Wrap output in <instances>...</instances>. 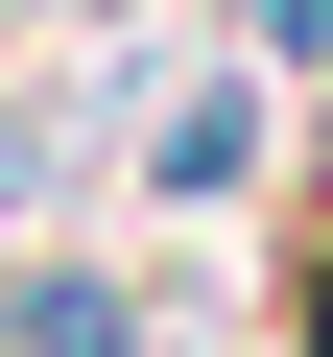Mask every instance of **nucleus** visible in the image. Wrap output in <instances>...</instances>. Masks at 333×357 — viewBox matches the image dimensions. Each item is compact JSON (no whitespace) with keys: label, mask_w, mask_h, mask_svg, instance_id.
Returning a JSON list of instances; mask_svg holds the SVG:
<instances>
[{"label":"nucleus","mask_w":333,"mask_h":357,"mask_svg":"<svg viewBox=\"0 0 333 357\" xmlns=\"http://www.w3.org/2000/svg\"><path fill=\"white\" fill-rule=\"evenodd\" d=\"M286 167V72H166V48H119V191L143 215H238Z\"/></svg>","instance_id":"f257e3e1"},{"label":"nucleus","mask_w":333,"mask_h":357,"mask_svg":"<svg viewBox=\"0 0 333 357\" xmlns=\"http://www.w3.org/2000/svg\"><path fill=\"white\" fill-rule=\"evenodd\" d=\"M0 357H166V262L24 238V262H0Z\"/></svg>","instance_id":"f03ea898"},{"label":"nucleus","mask_w":333,"mask_h":357,"mask_svg":"<svg viewBox=\"0 0 333 357\" xmlns=\"http://www.w3.org/2000/svg\"><path fill=\"white\" fill-rule=\"evenodd\" d=\"M72 191H119V72H24L0 96V262H24Z\"/></svg>","instance_id":"7ed1b4c3"},{"label":"nucleus","mask_w":333,"mask_h":357,"mask_svg":"<svg viewBox=\"0 0 333 357\" xmlns=\"http://www.w3.org/2000/svg\"><path fill=\"white\" fill-rule=\"evenodd\" d=\"M238 72H286V96H309V72H333V0H238Z\"/></svg>","instance_id":"20e7f679"},{"label":"nucleus","mask_w":333,"mask_h":357,"mask_svg":"<svg viewBox=\"0 0 333 357\" xmlns=\"http://www.w3.org/2000/svg\"><path fill=\"white\" fill-rule=\"evenodd\" d=\"M286 357H333V191H309V238H286Z\"/></svg>","instance_id":"39448f33"},{"label":"nucleus","mask_w":333,"mask_h":357,"mask_svg":"<svg viewBox=\"0 0 333 357\" xmlns=\"http://www.w3.org/2000/svg\"><path fill=\"white\" fill-rule=\"evenodd\" d=\"M0 24H143V0H0Z\"/></svg>","instance_id":"423d86ee"},{"label":"nucleus","mask_w":333,"mask_h":357,"mask_svg":"<svg viewBox=\"0 0 333 357\" xmlns=\"http://www.w3.org/2000/svg\"><path fill=\"white\" fill-rule=\"evenodd\" d=\"M309 191H333V72H309Z\"/></svg>","instance_id":"0eeeda50"}]
</instances>
